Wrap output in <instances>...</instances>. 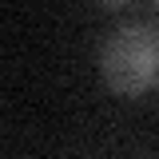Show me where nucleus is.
<instances>
[{
    "mask_svg": "<svg viewBox=\"0 0 159 159\" xmlns=\"http://www.w3.org/2000/svg\"><path fill=\"white\" fill-rule=\"evenodd\" d=\"M99 76L119 96H147L159 88V28L131 20L99 48Z\"/></svg>",
    "mask_w": 159,
    "mask_h": 159,
    "instance_id": "1",
    "label": "nucleus"
},
{
    "mask_svg": "<svg viewBox=\"0 0 159 159\" xmlns=\"http://www.w3.org/2000/svg\"><path fill=\"white\" fill-rule=\"evenodd\" d=\"M155 4H159V0H155Z\"/></svg>",
    "mask_w": 159,
    "mask_h": 159,
    "instance_id": "3",
    "label": "nucleus"
},
{
    "mask_svg": "<svg viewBox=\"0 0 159 159\" xmlns=\"http://www.w3.org/2000/svg\"><path fill=\"white\" fill-rule=\"evenodd\" d=\"M99 4H103V8H123L127 0H99Z\"/></svg>",
    "mask_w": 159,
    "mask_h": 159,
    "instance_id": "2",
    "label": "nucleus"
}]
</instances>
